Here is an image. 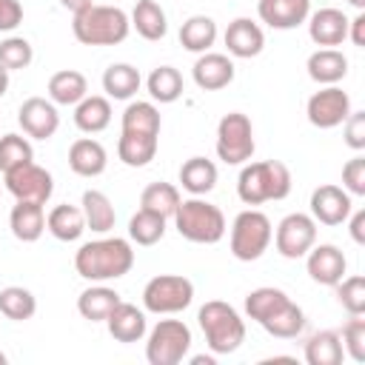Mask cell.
<instances>
[{
	"label": "cell",
	"instance_id": "cell-1",
	"mask_svg": "<svg viewBox=\"0 0 365 365\" xmlns=\"http://www.w3.org/2000/svg\"><path fill=\"white\" fill-rule=\"evenodd\" d=\"M134 265V248L123 237H103L83 242L74 254V268L88 282H108L120 279Z\"/></svg>",
	"mask_w": 365,
	"mask_h": 365
},
{
	"label": "cell",
	"instance_id": "cell-2",
	"mask_svg": "<svg viewBox=\"0 0 365 365\" xmlns=\"http://www.w3.org/2000/svg\"><path fill=\"white\" fill-rule=\"evenodd\" d=\"M237 194L245 205H262L271 200H285L291 194V171L279 160L242 163L237 177Z\"/></svg>",
	"mask_w": 365,
	"mask_h": 365
},
{
	"label": "cell",
	"instance_id": "cell-3",
	"mask_svg": "<svg viewBox=\"0 0 365 365\" xmlns=\"http://www.w3.org/2000/svg\"><path fill=\"white\" fill-rule=\"evenodd\" d=\"M71 31L83 46H117L128 37L131 20L117 6H97L77 11L71 20Z\"/></svg>",
	"mask_w": 365,
	"mask_h": 365
},
{
	"label": "cell",
	"instance_id": "cell-4",
	"mask_svg": "<svg viewBox=\"0 0 365 365\" xmlns=\"http://www.w3.org/2000/svg\"><path fill=\"white\" fill-rule=\"evenodd\" d=\"M197 322L205 334V345L211 354H234L245 342V322L234 305L222 299H208L197 311Z\"/></svg>",
	"mask_w": 365,
	"mask_h": 365
},
{
	"label": "cell",
	"instance_id": "cell-5",
	"mask_svg": "<svg viewBox=\"0 0 365 365\" xmlns=\"http://www.w3.org/2000/svg\"><path fill=\"white\" fill-rule=\"evenodd\" d=\"M174 228L180 231L182 240L197 242V245H214L225 237V214L200 197L191 200H180L177 211H174Z\"/></svg>",
	"mask_w": 365,
	"mask_h": 365
},
{
	"label": "cell",
	"instance_id": "cell-6",
	"mask_svg": "<svg viewBox=\"0 0 365 365\" xmlns=\"http://www.w3.org/2000/svg\"><path fill=\"white\" fill-rule=\"evenodd\" d=\"M271 237H274L271 220L257 208H245L234 217L231 225V254L240 262H254L268 251Z\"/></svg>",
	"mask_w": 365,
	"mask_h": 365
},
{
	"label": "cell",
	"instance_id": "cell-7",
	"mask_svg": "<svg viewBox=\"0 0 365 365\" xmlns=\"http://www.w3.org/2000/svg\"><path fill=\"white\" fill-rule=\"evenodd\" d=\"M191 351V328L182 319H160L145 339V359L151 365H177Z\"/></svg>",
	"mask_w": 365,
	"mask_h": 365
},
{
	"label": "cell",
	"instance_id": "cell-8",
	"mask_svg": "<svg viewBox=\"0 0 365 365\" xmlns=\"http://www.w3.org/2000/svg\"><path fill=\"white\" fill-rule=\"evenodd\" d=\"M194 299V282L182 274H157L143 288V308L151 314H180Z\"/></svg>",
	"mask_w": 365,
	"mask_h": 365
},
{
	"label": "cell",
	"instance_id": "cell-9",
	"mask_svg": "<svg viewBox=\"0 0 365 365\" xmlns=\"http://www.w3.org/2000/svg\"><path fill=\"white\" fill-rule=\"evenodd\" d=\"M217 157L225 165H242L254 157V125L242 111H228L217 123Z\"/></svg>",
	"mask_w": 365,
	"mask_h": 365
},
{
	"label": "cell",
	"instance_id": "cell-10",
	"mask_svg": "<svg viewBox=\"0 0 365 365\" xmlns=\"http://www.w3.org/2000/svg\"><path fill=\"white\" fill-rule=\"evenodd\" d=\"M3 182H6V191L14 197V200H23V202H40L46 205L51 191H54V180L51 174L37 165L34 160H26L9 171H3Z\"/></svg>",
	"mask_w": 365,
	"mask_h": 365
},
{
	"label": "cell",
	"instance_id": "cell-11",
	"mask_svg": "<svg viewBox=\"0 0 365 365\" xmlns=\"http://www.w3.org/2000/svg\"><path fill=\"white\" fill-rule=\"evenodd\" d=\"M274 245L279 251V257L285 259H299L311 251V245L317 242V220L311 214L294 211L288 217L279 220L277 231H274Z\"/></svg>",
	"mask_w": 365,
	"mask_h": 365
},
{
	"label": "cell",
	"instance_id": "cell-12",
	"mask_svg": "<svg viewBox=\"0 0 365 365\" xmlns=\"http://www.w3.org/2000/svg\"><path fill=\"white\" fill-rule=\"evenodd\" d=\"M305 114L314 128H336L351 114V97L339 86H325L308 97Z\"/></svg>",
	"mask_w": 365,
	"mask_h": 365
},
{
	"label": "cell",
	"instance_id": "cell-13",
	"mask_svg": "<svg viewBox=\"0 0 365 365\" xmlns=\"http://www.w3.org/2000/svg\"><path fill=\"white\" fill-rule=\"evenodd\" d=\"M17 123H20V128H23L26 137H31V140H48L60 128V114H57V106L51 100H46V97H29L17 108Z\"/></svg>",
	"mask_w": 365,
	"mask_h": 365
},
{
	"label": "cell",
	"instance_id": "cell-14",
	"mask_svg": "<svg viewBox=\"0 0 365 365\" xmlns=\"http://www.w3.org/2000/svg\"><path fill=\"white\" fill-rule=\"evenodd\" d=\"M305 268H308V277H311L314 282L334 288V285L345 277L348 259H345V254H342L336 245H331V242L317 245V242H314L311 251L305 254Z\"/></svg>",
	"mask_w": 365,
	"mask_h": 365
},
{
	"label": "cell",
	"instance_id": "cell-15",
	"mask_svg": "<svg viewBox=\"0 0 365 365\" xmlns=\"http://www.w3.org/2000/svg\"><path fill=\"white\" fill-rule=\"evenodd\" d=\"M351 194L339 185H319L311 191V217L322 225H342L351 214Z\"/></svg>",
	"mask_w": 365,
	"mask_h": 365
},
{
	"label": "cell",
	"instance_id": "cell-16",
	"mask_svg": "<svg viewBox=\"0 0 365 365\" xmlns=\"http://www.w3.org/2000/svg\"><path fill=\"white\" fill-rule=\"evenodd\" d=\"M222 40H225L228 54L231 57H240V60L257 57L262 51V46H265V34H262L259 23H254L251 17L231 20L228 29H225V34H222Z\"/></svg>",
	"mask_w": 365,
	"mask_h": 365
},
{
	"label": "cell",
	"instance_id": "cell-17",
	"mask_svg": "<svg viewBox=\"0 0 365 365\" xmlns=\"http://www.w3.org/2000/svg\"><path fill=\"white\" fill-rule=\"evenodd\" d=\"M257 14L265 26L288 31L297 29L308 20L311 14V0H259L257 3Z\"/></svg>",
	"mask_w": 365,
	"mask_h": 365
},
{
	"label": "cell",
	"instance_id": "cell-18",
	"mask_svg": "<svg viewBox=\"0 0 365 365\" xmlns=\"http://www.w3.org/2000/svg\"><path fill=\"white\" fill-rule=\"evenodd\" d=\"M308 37L322 48L342 46L348 40V17L331 6L319 9V11L308 14Z\"/></svg>",
	"mask_w": 365,
	"mask_h": 365
},
{
	"label": "cell",
	"instance_id": "cell-19",
	"mask_svg": "<svg viewBox=\"0 0 365 365\" xmlns=\"http://www.w3.org/2000/svg\"><path fill=\"white\" fill-rule=\"evenodd\" d=\"M194 83L202 91H220L225 86H231L234 80V63L228 54H217V51H202L191 68Z\"/></svg>",
	"mask_w": 365,
	"mask_h": 365
},
{
	"label": "cell",
	"instance_id": "cell-20",
	"mask_svg": "<svg viewBox=\"0 0 365 365\" xmlns=\"http://www.w3.org/2000/svg\"><path fill=\"white\" fill-rule=\"evenodd\" d=\"M106 325H108V334L117 339V342H140L148 331V322H145V314L131 305V302H117L114 311L106 317Z\"/></svg>",
	"mask_w": 365,
	"mask_h": 365
},
{
	"label": "cell",
	"instance_id": "cell-21",
	"mask_svg": "<svg viewBox=\"0 0 365 365\" xmlns=\"http://www.w3.org/2000/svg\"><path fill=\"white\" fill-rule=\"evenodd\" d=\"M108 165V154L103 148L100 140H91V137H80L71 143L68 148V168L77 174V177H100Z\"/></svg>",
	"mask_w": 365,
	"mask_h": 365
},
{
	"label": "cell",
	"instance_id": "cell-22",
	"mask_svg": "<svg viewBox=\"0 0 365 365\" xmlns=\"http://www.w3.org/2000/svg\"><path fill=\"white\" fill-rule=\"evenodd\" d=\"M308 77L319 86H336L345 74H348V57L339 51V48H317L308 63Z\"/></svg>",
	"mask_w": 365,
	"mask_h": 365
},
{
	"label": "cell",
	"instance_id": "cell-23",
	"mask_svg": "<svg viewBox=\"0 0 365 365\" xmlns=\"http://www.w3.org/2000/svg\"><path fill=\"white\" fill-rule=\"evenodd\" d=\"M9 228L20 242H37L46 231V211L40 202H23L17 200V205L9 214Z\"/></svg>",
	"mask_w": 365,
	"mask_h": 365
},
{
	"label": "cell",
	"instance_id": "cell-24",
	"mask_svg": "<svg viewBox=\"0 0 365 365\" xmlns=\"http://www.w3.org/2000/svg\"><path fill=\"white\" fill-rule=\"evenodd\" d=\"M46 231H48L54 240H60V242H74V240H80L83 231H86L83 208H80V205H68V202L54 205V208L48 211V217H46Z\"/></svg>",
	"mask_w": 365,
	"mask_h": 365
},
{
	"label": "cell",
	"instance_id": "cell-25",
	"mask_svg": "<svg viewBox=\"0 0 365 365\" xmlns=\"http://www.w3.org/2000/svg\"><path fill=\"white\" fill-rule=\"evenodd\" d=\"M86 94H88V83L77 68H63L48 77V100L54 106H77Z\"/></svg>",
	"mask_w": 365,
	"mask_h": 365
},
{
	"label": "cell",
	"instance_id": "cell-26",
	"mask_svg": "<svg viewBox=\"0 0 365 365\" xmlns=\"http://www.w3.org/2000/svg\"><path fill=\"white\" fill-rule=\"evenodd\" d=\"M111 123V103L108 97L100 94H86L77 106H74V125L86 134H100L106 131Z\"/></svg>",
	"mask_w": 365,
	"mask_h": 365
},
{
	"label": "cell",
	"instance_id": "cell-27",
	"mask_svg": "<svg viewBox=\"0 0 365 365\" xmlns=\"http://www.w3.org/2000/svg\"><path fill=\"white\" fill-rule=\"evenodd\" d=\"M157 145H160V137L120 131V140H117V157H120L128 168H143V165H148V163L157 157Z\"/></svg>",
	"mask_w": 365,
	"mask_h": 365
},
{
	"label": "cell",
	"instance_id": "cell-28",
	"mask_svg": "<svg viewBox=\"0 0 365 365\" xmlns=\"http://www.w3.org/2000/svg\"><path fill=\"white\" fill-rule=\"evenodd\" d=\"M128 20H131V29H137V34L143 40H151V43L163 40L168 31V17L157 0H137Z\"/></svg>",
	"mask_w": 365,
	"mask_h": 365
},
{
	"label": "cell",
	"instance_id": "cell-29",
	"mask_svg": "<svg viewBox=\"0 0 365 365\" xmlns=\"http://www.w3.org/2000/svg\"><path fill=\"white\" fill-rule=\"evenodd\" d=\"M120 302V294L103 282L86 288L80 297H77V311L83 319L88 322H106V317L114 311V305Z\"/></svg>",
	"mask_w": 365,
	"mask_h": 365
},
{
	"label": "cell",
	"instance_id": "cell-30",
	"mask_svg": "<svg viewBox=\"0 0 365 365\" xmlns=\"http://www.w3.org/2000/svg\"><path fill=\"white\" fill-rule=\"evenodd\" d=\"M140 83L143 77L131 63H111L103 71V91L111 100H131L140 91Z\"/></svg>",
	"mask_w": 365,
	"mask_h": 365
},
{
	"label": "cell",
	"instance_id": "cell-31",
	"mask_svg": "<svg viewBox=\"0 0 365 365\" xmlns=\"http://www.w3.org/2000/svg\"><path fill=\"white\" fill-rule=\"evenodd\" d=\"M80 208H83V217H86V228H91L94 234H106V231H111L114 222H117V214H114L111 200H108L103 191H97V188L83 191Z\"/></svg>",
	"mask_w": 365,
	"mask_h": 365
},
{
	"label": "cell",
	"instance_id": "cell-32",
	"mask_svg": "<svg viewBox=\"0 0 365 365\" xmlns=\"http://www.w3.org/2000/svg\"><path fill=\"white\" fill-rule=\"evenodd\" d=\"M180 182H182V188L188 194L202 197L217 185V165L211 160H205V157H188L180 165Z\"/></svg>",
	"mask_w": 365,
	"mask_h": 365
},
{
	"label": "cell",
	"instance_id": "cell-33",
	"mask_svg": "<svg viewBox=\"0 0 365 365\" xmlns=\"http://www.w3.org/2000/svg\"><path fill=\"white\" fill-rule=\"evenodd\" d=\"M214 40H217V23L208 14H194L180 26V46L185 51L202 54L214 46Z\"/></svg>",
	"mask_w": 365,
	"mask_h": 365
},
{
	"label": "cell",
	"instance_id": "cell-34",
	"mask_svg": "<svg viewBox=\"0 0 365 365\" xmlns=\"http://www.w3.org/2000/svg\"><path fill=\"white\" fill-rule=\"evenodd\" d=\"M345 356L342 339L336 331H317L305 339V362L308 365H339Z\"/></svg>",
	"mask_w": 365,
	"mask_h": 365
},
{
	"label": "cell",
	"instance_id": "cell-35",
	"mask_svg": "<svg viewBox=\"0 0 365 365\" xmlns=\"http://www.w3.org/2000/svg\"><path fill=\"white\" fill-rule=\"evenodd\" d=\"M271 336H277V339H294V336H299L302 331H305V311L297 305V302H285L279 311H274L268 319H262L259 322Z\"/></svg>",
	"mask_w": 365,
	"mask_h": 365
},
{
	"label": "cell",
	"instance_id": "cell-36",
	"mask_svg": "<svg viewBox=\"0 0 365 365\" xmlns=\"http://www.w3.org/2000/svg\"><path fill=\"white\" fill-rule=\"evenodd\" d=\"M160 108L148 100H137V103H128L125 111H123V131H131V134H151V137H160Z\"/></svg>",
	"mask_w": 365,
	"mask_h": 365
},
{
	"label": "cell",
	"instance_id": "cell-37",
	"mask_svg": "<svg viewBox=\"0 0 365 365\" xmlns=\"http://www.w3.org/2000/svg\"><path fill=\"white\" fill-rule=\"evenodd\" d=\"M165 222H168L165 217L137 208V214L128 220V240L137 245H157L165 237Z\"/></svg>",
	"mask_w": 365,
	"mask_h": 365
},
{
	"label": "cell",
	"instance_id": "cell-38",
	"mask_svg": "<svg viewBox=\"0 0 365 365\" xmlns=\"http://www.w3.org/2000/svg\"><path fill=\"white\" fill-rule=\"evenodd\" d=\"M288 299H291V297H288L282 288L262 285V288H254V291L245 297V314H248V319L262 322V319H268L274 311H279Z\"/></svg>",
	"mask_w": 365,
	"mask_h": 365
},
{
	"label": "cell",
	"instance_id": "cell-39",
	"mask_svg": "<svg viewBox=\"0 0 365 365\" xmlns=\"http://www.w3.org/2000/svg\"><path fill=\"white\" fill-rule=\"evenodd\" d=\"M0 314L6 319H14V322H26L37 314V299L29 288L23 285H9L0 291Z\"/></svg>",
	"mask_w": 365,
	"mask_h": 365
},
{
	"label": "cell",
	"instance_id": "cell-40",
	"mask_svg": "<svg viewBox=\"0 0 365 365\" xmlns=\"http://www.w3.org/2000/svg\"><path fill=\"white\" fill-rule=\"evenodd\" d=\"M145 86H148V94L154 103H174L182 94V74L174 66H157L148 74Z\"/></svg>",
	"mask_w": 365,
	"mask_h": 365
},
{
	"label": "cell",
	"instance_id": "cell-41",
	"mask_svg": "<svg viewBox=\"0 0 365 365\" xmlns=\"http://www.w3.org/2000/svg\"><path fill=\"white\" fill-rule=\"evenodd\" d=\"M177 205H180V191H177V185H171V182H151V185H145L143 194H140V208L154 211V214H160V217H165V220L174 217Z\"/></svg>",
	"mask_w": 365,
	"mask_h": 365
},
{
	"label": "cell",
	"instance_id": "cell-42",
	"mask_svg": "<svg viewBox=\"0 0 365 365\" xmlns=\"http://www.w3.org/2000/svg\"><path fill=\"white\" fill-rule=\"evenodd\" d=\"M34 60V48L26 37H6L0 40V66L6 71H17V68H29Z\"/></svg>",
	"mask_w": 365,
	"mask_h": 365
},
{
	"label": "cell",
	"instance_id": "cell-43",
	"mask_svg": "<svg viewBox=\"0 0 365 365\" xmlns=\"http://www.w3.org/2000/svg\"><path fill=\"white\" fill-rule=\"evenodd\" d=\"M334 288H336V299H339V305H342L351 317L365 314V277H359V274H354V277H342Z\"/></svg>",
	"mask_w": 365,
	"mask_h": 365
},
{
	"label": "cell",
	"instance_id": "cell-44",
	"mask_svg": "<svg viewBox=\"0 0 365 365\" xmlns=\"http://www.w3.org/2000/svg\"><path fill=\"white\" fill-rule=\"evenodd\" d=\"M34 151H31V143L20 134H3L0 137V171H9L26 160H31Z\"/></svg>",
	"mask_w": 365,
	"mask_h": 365
},
{
	"label": "cell",
	"instance_id": "cell-45",
	"mask_svg": "<svg viewBox=\"0 0 365 365\" xmlns=\"http://www.w3.org/2000/svg\"><path fill=\"white\" fill-rule=\"evenodd\" d=\"M339 339H342V351H345L354 362H365V319H362V314L351 317V319L342 325Z\"/></svg>",
	"mask_w": 365,
	"mask_h": 365
},
{
	"label": "cell",
	"instance_id": "cell-46",
	"mask_svg": "<svg viewBox=\"0 0 365 365\" xmlns=\"http://www.w3.org/2000/svg\"><path fill=\"white\" fill-rule=\"evenodd\" d=\"M342 188L354 197L365 194V157L356 154L342 165Z\"/></svg>",
	"mask_w": 365,
	"mask_h": 365
},
{
	"label": "cell",
	"instance_id": "cell-47",
	"mask_svg": "<svg viewBox=\"0 0 365 365\" xmlns=\"http://www.w3.org/2000/svg\"><path fill=\"white\" fill-rule=\"evenodd\" d=\"M342 128H345V143L354 151H362L365 148V111H351L345 117Z\"/></svg>",
	"mask_w": 365,
	"mask_h": 365
},
{
	"label": "cell",
	"instance_id": "cell-48",
	"mask_svg": "<svg viewBox=\"0 0 365 365\" xmlns=\"http://www.w3.org/2000/svg\"><path fill=\"white\" fill-rule=\"evenodd\" d=\"M23 23V6L17 0H0V31H14Z\"/></svg>",
	"mask_w": 365,
	"mask_h": 365
},
{
	"label": "cell",
	"instance_id": "cell-49",
	"mask_svg": "<svg viewBox=\"0 0 365 365\" xmlns=\"http://www.w3.org/2000/svg\"><path fill=\"white\" fill-rule=\"evenodd\" d=\"M348 220H351V225H348L351 240H354L356 245H365V208L351 211V214H348Z\"/></svg>",
	"mask_w": 365,
	"mask_h": 365
},
{
	"label": "cell",
	"instance_id": "cell-50",
	"mask_svg": "<svg viewBox=\"0 0 365 365\" xmlns=\"http://www.w3.org/2000/svg\"><path fill=\"white\" fill-rule=\"evenodd\" d=\"M348 40L354 46H365V11H356L354 20H348Z\"/></svg>",
	"mask_w": 365,
	"mask_h": 365
},
{
	"label": "cell",
	"instance_id": "cell-51",
	"mask_svg": "<svg viewBox=\"0 0 365 365\" xmlns=\"http://www.w3.org/2000/svg\"><path fill=\"white\" fill-rule=\"evenodd\" d=\"M94 0H60V6L63 9H68L71 14H77V11H83V9H88Z\"/></svg>",
	"mask_w": 365,
	"mask_h": 365
},
{
	"label": "cell",
	"instance_id": "cell-52",
	"mask_svg": "<svg viewBox=\"0 0 365 365\" xmlns=\"http://www.w3.org/2000/svg\"><path fill=\"white\" fill-rule=\"evenodd\" d=\"M6 91H9V71L0 66V97H3Z\"/></svg>",
	"mask_w": 365,
	"mask_h": 365
},
{
	"label": "cell",
	"instance_id": "cell-53",
	"mask_svg": "<svg viewBox=\"0 0 365 365\" xmlns=\"http://www.w3.org/2000/svg\"><path fill=\"white\" fill-rule=\"evenodd\" d=\"M191 362H194V365H202V362H205V365H214V356H194Z\"/></svg>",
	"mask_w": 365,
	"mask_h": 365
},
{
	"label": "cell",
	"instance_id": "cell-54",
	"mask_svg": "<svg viewBox=\"0 0 365 365\" xmlns=\"http://www.w3.org/2000/svg\"><path fill=\"white\" fill-rule=\"evenodd\" d=\"M348 3H351L356 11H365V0H348Z\"/></svg>",
	"mask_w": 365,
	"mask_h": 365
},
{
	"label": "cell",
	"instance_id": "cell-55",
	"mask_svg": "<svg viewBox=\"0 0 365 365\" xmlns=\"http://www.w3.org/2000/svg\"><path fill=\"white\" fill-rule=\"evenodd\" d=\"M0 365H6V354L3 351H0Z\"/></svg>",
	"mask_w": 365,
	"mask_h": 365
}]
</instances>
